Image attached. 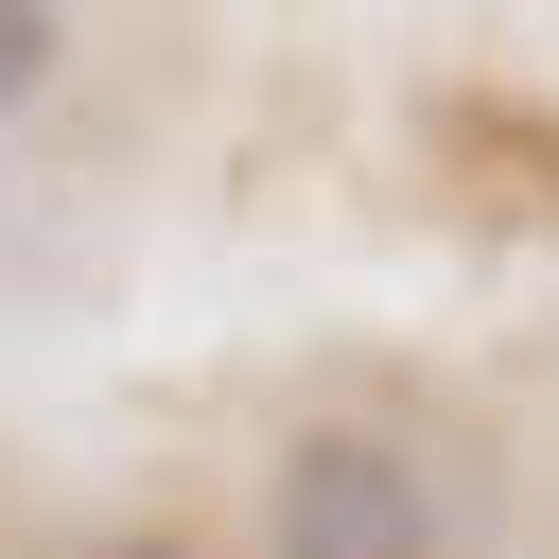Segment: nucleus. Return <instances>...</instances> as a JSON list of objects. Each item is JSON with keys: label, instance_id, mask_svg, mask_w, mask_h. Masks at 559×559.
<instances>
[{"label": "nucleus", "instance_id": "nucleus-2", "mask_svg": "<svg viewBox=\"0 0 559 559\" xmlns=\"http://www.w3.org/2000/svg\"><path fill=\"white\" fill-rule=\"evenodd\" d=\"M52 52H70V35H52V0H0V105H35V87H52Z\"/></svg>", "mask_w": 559, "mask_h": 559}, {"label": "nucleus", "instance_id": "nucleus-1", "mask_svg": "<svg viewBox=\"0 0 559 559\" xmlns=\"http://www.w3.org/2000/svg\"><path fill=\"white\" fill-rule=\"evenodd\" d=\"M262 559H437V472L384 419H297L262 472Z\"/></svg>", "mask_w": 559, "mask_h": 559}, {"label": "nucleus", "instance_id": "nucleus-3", "mask_svg": "<svg viewBox=\"0 0 559 559\" xmlns=\"http://www.w3.org/2000/svg\"><path fill=\"white\" fill-rule=\"evenodd\" d=\"M87 559H210V542H175V524H122V542H87Z\"/></svg>", "mask_w": 559, "mask_h": 559}]
</instances>
